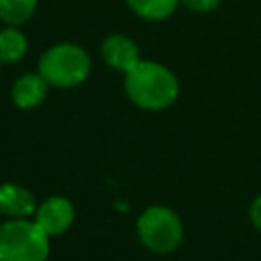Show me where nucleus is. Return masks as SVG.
Here are the masks:
<instances>
[{
    "instance_id": "nucleus-1",
    "label": "nucleus",
    "mask_w": 261,
    "mask_h": 261,
    "mask_svg": "<svg viewBox=\"0 0 261 261\" xmlns=\"http://www.w3.org/2000/svg\"><path fill=\"white\" fill-rule=\"evenodd\" d=\"M124 75V90L139 108L163 110L171 106L179 94L177 77L161 63L141 59Z\"/></svg>"
},
{
    "instance_id": "nucleus-2",
    "label": "nucleus",
    "mask_w": 261,
    "mask_h": 261,
    "mask_svg": "<svg viewBox=\"0 0 261 261\" xmlns=\"http://www.w3.org/2000/svg\"><path fill=\"white\" fill-rule=\"evenodd\" d=\"M49 234L31 218L0 224V261H47Z\"/></svg>"
},
{
    "instance_id": "nucleus-3",
    "label": "nucleus",
    "mask_w": 261,
    "mask_h": 261,
    "mask_svg": "<svg viewBox=\"0 0 261 261\" xmlns=\"http://www.w3.org/2000/svg\"><path fill=\"white\" fill-rule=\"evenodd\" d=\"M90 67L92 63L88 53L73 43L53 45L39 59V73L49 86L55 88L80 86L90 75Z\"/></svg>"
},
{
    "instance_id": "nucleus-4",
    "label": "nucleus",
    "mask_w": 261,
    "mask_h": 261,
    "mask_svg": "<svg viewBox=\"0 0 261 261\" xmlns=\"http://www.w3.org/2000/svg\"><path fill=\"white\" fill-rule=\"evenodd\" d=\"M137 234L141 243L153 253H171L184 239L179 216L167 206H149L137 220Z\"/></svg>"
},
{
    "instance_id": "nucleus-5",
    "label": "nucleus",
    "mask_w": 261,
    "mask_h": 261,
    "mask_svg": "<svg viewBox=\"0 0 261 261\" xmlns=\"http://www.w3.org/2000/svg\"><path fill=\"white\" fill-rule=\"evenodd\" d=\"M75 218V210H73V204L63 198V196H51L47 200H43L35 214H33V220L49 234V237H55V234H61L65 232L71 222Z\"/></svg>"
},
{
    "instance_id": "nucleus-6",
    "label": "nucleus",
    "mask_w": 261,
    "mask_h": 261,
    "mask_svg": "<svg viewBox=\"0 0 261 261\" xmlns=\"http://www.w3.org/2000/svg\"><path fill=\"white\" fill-rule=\"evenodd\" d=\"M102 57L112 69H118V71H124V73L141 61L139 47L135 45L133 39H128L124 35L106 37L104 43H102Z\"/></svg>"
},
{
    "instance_id": "nucleus-7",
    "label": "nucleus",
    "mask_w": 261,
    "mask_h": 261,
    "mask_svg": "<svg viewBox=\"0 0 261 261\" xmlns=\"http://www.w3.org/2000/svg\"><path fill=\"white\" fill-rule=\"evenodd\" d=\"M35 196L18 184L0 186V214L8 218H31L37 210Z\"/></svg>"
},
{
    "instance_id": "nucleus-8",
    "label": "nucleus",
    "mask_w": 261,
    "mask_h": 261,
    "mask_svg": "<svg viewBox=\"0 0 261 261\" xmlns=\"http://www.w3.org/2000/svg\"><path fill=\"white\" fill-rule=\"evenodd\" d=\"M47 82L41 73H24L12 86V100L18 108L29 110L39 106L47 96Z\"/></svg>"
},
{
    "instance_id": "nucleus-9",
    "label": "nucleus",
    "mask_w": 261,
    "mask_h": 261,
    "mask_svg": "<svg viewBox=\"0 0 261 261\" xmlns=\"http://www.w3.org/2000/svg\"><path fill=\"white\" fill-rule=\"evenodd\" d=\"M27 51V37L16 27H6L0 31V61L14 63Z\"/></svg>"
},
{
    "instance_id": "nucleus-10",
    "label": "nucleus",
    "mask_w": 261,
    "mask_h": 261,
    "mask_svg": "<svg viewBox=\"0 0 261 261\" xmlns=\"http://www.w3.org/2000/svg\"><path fill=\"white\" fill-rule=\"evenodd\" d=\"M179 0H126L130 10L147 20H163L167 18Z\"/></svg>"
},
{
    "instance_id": "nucleus-11",
    "label": "nucleus",
    "mask_w": 261,
    "mask_h": 261,
    "mask_svg": "<svg viewBox=\"0 0 261 261\" xmlns=\"http://www.w3.org/2000/svg\"><path fill=\"white\" fill-rule=\"evenodd\" d=\"M37 8V0H0V20L18 27L27 22Z\"/></svg>"
},
{
    "instance_id": "nucleus-12",
    "label": "nucleus",
    "mask_w": 261,
    "mask_h": 261,
    "mask_svg": "<svg viewBox=\"0 0 261 261\" xmlns=\"http://www.w3.org/2000/svg\"><path fill=\"white\" fill-rule=\"evenodd\" d=\"M179 2H184L194 12H210L218 6L220 0H179Z\"/></svg>"
},
{
    "instance_id": "nucleus-13",
    "label": "nucleus",
    "mask_w": 261,
    "mask_h": 261,
    "mask_svg": "<svg viewBox=\"0 0 261 261\" xmlns=\"http://www.w3.org/2000/svg\"><path fill=\"white\" fill-rule=\"evenodd\" d=\"M249 216H251V222L261 230V194L253 200L251 204V210H249Z\"/></svg>"
},
{
    "instance_id": "nucleus-14",
    "label": "nucleus",
    "mask_w": 261,
    "mask_h": 261,
    "mask_svg": "<svg viewBox=\"0 0 261 261\" xmlns=\"http://www.w3.org/2000/svg\"><path fill=\"white\" fill-rule=\"evenodd\" d=\"M0 63H2V61H0Z\"/></svg>"
}]
</instances>
